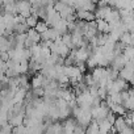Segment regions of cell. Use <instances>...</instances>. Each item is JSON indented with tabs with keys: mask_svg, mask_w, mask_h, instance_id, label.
<instances>
[{
	"mask_svg": "<svg viewBox=\"0 0 134 134\" xmlns=\"http://www.w3.org/2000/svg\"><path fill=\"white\" fill-rule=\"evenodd\" d=\"M16 4V12L21 16H24L25 19L30 15V3L28 2V0H16L15 2Z\"/></svg>",
	"mask_w": 134,
	"mask_h": 134,
	"instance_id": "cell-1",
	"label": "cell"
},
{
	"mask_svg": "<svg viewBox=\"0 0 134 134\" xmlns=\"http://www.w3.org/2000/svg\"><path fill=\"white\" fill-rule=\"evenodd\" d=\"M76 125V120L75 118H70L67 117L63 120V124H62V127H63V133H67V134H71L74 133V127Z\"/></svg>",
	"mask_w": 134,
	"mask_h": 134,
	"instance_id": "cell-2",
	"label": "cell"
},
{
	"mask_svg": "<svg viewBox=\"0 0 134 134\" xmlns=\"http://www.w3.org/2000/svg\"><path fill=\"white\" fill-rule=\"evenodd\" d=\"M57 37H59V34L55 32L54 28L49 26L45 32L41 33V41H54Z\"/></svg>",
	"mask_w": 134,
	"mask_h": 134,
	"instance_id": "cell-3",
	"label": "cell"
},
{
	"mask_svg": "<svg viewBox=\"0 0 134 134\" xmlns=\"http://www.w3.org/2000/svg\"><path fill=\"white\" fill-rule=\"evenodd\" d=\"M51 28H54L55 29V32L59 34V36H62V34H64V33H67V21L64 20V19H59Z\"/></svg>",
	"mask_w": 134,
	"mask_h": 134,
	"instance_id": "cell-4",
	"label": "cell"
},
{
	"mask_svg": "<svg viewBox=\"0 0 134 134\" xmlns=\"http://www.w3.org/2000/svg\"><path fill=\"white\" fill-rule=\"evenodd\" d=\"M95 24H96V29H97L99 33H109L110 26L104 19H96Z\"/></svg>",
	"mask_w": 134,
	"mask_h": 134,
	"instance_id": "cell-5",
	"label": "cell"
},
{
	"mask_svg": "<svg viewBox=\"0 0 134 134\" xmlns=\"http://www.w3.org/2000/svg\"><path fill=\"white\" fill-rule=\"evenodd\" d=\"M97 125H99V133H101V134H107V133L112 131V127H113V125L109 124L107 118L99 120L97 121Z\"/></svg>",
	"mask_w": 134,
	"mask_h": 134,
	"instance_id": "cell-6",
	"label": "cell"
},
{
	"mask_svg": "<svg viewBox=\"0 0 134 134\" xmlns=\"http://www.w3.org/2000/svg\"><path fill=\"white\" fill-rule=\"evenodd\" d=\"M118 41L125 46V45H133V33L131 32H124V33H121V36H120V38H118Z\"/></svg>",
	"mask_w": 134,
	"mask_h": 134,
	"instance_id": "cell-7",
	"label": "cell"
},
{
	"mask_svg": "<svg viewBox=\"0 0 134 134\" xmlns=\"http://www.w3.org/2000/svg\"><path fill=\"white\" fill-rule=\"evenodd\" d=\"M109 109H110L114 114H117V116H124V114L126 113V109H125L121 104H117V103H112V104L109 105Z\"/></svg>",
	"mask_w": 134,
	"mask_h": 134,
	"instance_id": "cell-8",
	"label": "cell"
},
{
	"mask_svg": "<svg viewBox=\"0 0 134 134\" xmlns=\"http://www.w3.org/2000/svg\"><path fill=\"white\" fill-rule=\"evenodd\" d=\"M42 79H43V75L40 72V74H36L32 80H30V88H38V87H42Z\"/></svg>",
	"mask_w": 134,
	"mask_h": 134,
	"instance_id": "cell-9",
	"label": "cell"
},
{
	"mask_svg": "<svg viewBox=\"0 0 134 134\" xmlns=\"http://www.w3.org/2000/svg\"><path fill=\"white\" fill-rule=\"evenodd\" d=\"M86 133H88V134H99V125H97V121L96 120L91 121L86 126Z\"/></svg>",
	"mask_w": 134,
	"mask_h": 134,
	"instance_id": "cell-10",
	"label": "cell"
},
{
	"mask_svg": "<svg viewBox=\"0 0 134 134\" xmlns=\"http://www.w3.org/2000/svg\"><path fill=\"white\" fill-rule=\"evenodd\" d=\"M122 55L126 58V59H133V54H134V49H133V45H125L122 47Z\"/></svg>",
	"mask_w": 134,
	"mask_h": 134,
	"instance_id": "cell-11",
	"label": "cell"
},
{
	"mask_svg": "<svg viewBox=\"0 0 134 134\" xmlns=\"http://www.w3.org/2000/svg\"><path fill=\"white\" fill-rule=\"evenodd\" d=\"M37 21H38V17L34 16V15H29V16L25 19V24L28 25V28H34L36 24H37Z\"/></svg>",
	"mask_w": 134,
	"mask_h": 134,
	"instance_id": "cell-12",
	"label": "cell"
},
{
	"mask_svg": "<svg viewBox=\"0 0 134 134\" xmlns=\"http://www.w3.org/2000/svg\"><path fill=\"white\" fill-rule=\"evenodd\" d=\"M47 28H49V25H47L43 20H42V21H40V20H38V21H37V24H36V26H34V29H36L40 34H41L42 32H45Z\"/></svg>",
	"mask_w": 134,
	"mask_h": 134,
	"instance_id": "cell-13",
	"label": "cell"
},
{
	"mask_svg": "<svg viewBox=\"0 0 134 134\" xmlns=\"http://www.w3.org/2000/svg\"><path fill=\"white\" fill-rule=\"evenodd\" d=\"M105 118L108 120V122H109V124H112V125H113V122H114V120H116V114H114L112 110H109Z\"/></svg>",
	"mask_w": 134,
	"mask_h": 134,
	"instance_id": "cell-14",
	"label": "cell"
},
{
	"mask_svg": "<svg viewBox=\"0 0 134 134\" xmlns=\"http://www.w3.org/2000/svg\"><path fill=\"white\" fill-rule=\"evenodd\" d=\"M60 2L66 3V4H69V5H74V2L75 0H60Z\"/></svg>",
	"mask_w": 134,
	"mask_h": 134,
	"instance_id": "cell-15",
	"label": "cell"
},
{
	"mask_svg": "<svg viewBox=\"0 0 134 134\" xmlns=\"http://www.w3.org/2000/svg\"><path fill=\"white\" fill-rule=\"evenodd\" d=\"M12 2H15V0H2V4L4 5V4H8V3H12Z\"/></svg>",
	"mask_w": 134,
	"mask_h": 134,
	"instance_id": "cell-16",
	"label": "cell"
}]
</instances>
